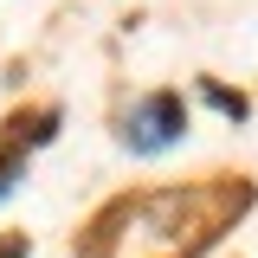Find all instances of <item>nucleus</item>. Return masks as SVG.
<instances>
[{
    "label": "nucleus",
    "mask_w": 258,
    "mask_h": 258,
    "mask_svg": "<svg viewBox=\"0 0 258 258\" xmlns=\"http://www.w3.org/2000/svg\"><path fill=\"white\" fill-rule=\"evenodd\" d=\"M181 129H187L181 97H174V91H155V97H142V103L129 110L123 142L136 149V155H161V149H174V142H181Z\"/></svg>",
    "instance_id": "obj_1"
},
{
    "label": "nucleus",
    "mask_w": 258,
    "mask_h": 258,
    "mask_svg": "<svg viewBox=\"0 0 258 258\" xmlns=\"http://www.w3.org/2000/svg\"><path fill=\"white\" fill-rule=\"evenodd\" d=\"M207 97H213V110H226V116H245V97L220 91V84H207Z\"/></svg>",
    "instance_id": "obj_2"
},
{
    "label": "nucleus",
    "mask_w": 258,
    "mask_h": 258,
    "mask_svg": "<svg viewBox=\"0 0 258 258\" xmlns=\"http://www.w3.org/2000/svg\"><path fill=\"white\" fill-rule=\"evenodd\" d=\"M0 258H26V232H13V239H0Z\"/></svg>",
    "instance_id": "obj_3"
}]
</instances>
